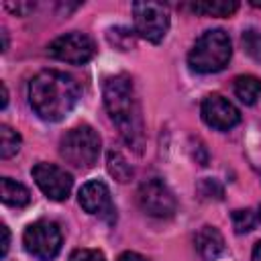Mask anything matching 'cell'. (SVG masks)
<instances>
[{"label":"cell","instance_id":"13","mask_svg":"<svg viewBox=\"0 0 261 261\" xmlns=\"http://www.w3.org/2000/svg\"><path fill=\"white\" fill-rule=\"evenodd\" d=\"M234 94L243 104H247V106L255 104L259 100V96H261V80L255 77V75H239V77H234Z\"/></svg>","mask_w":261,"mask_h":261},{"label":"cell","instance_id":"19","mask_svg":"<svg viewBox=\"0 0 261 261\" xmlns=\"http://www.w3.org/2000/svg\"><path fill=\"white\" fill-rule=\"evenodd\" d=\"M106 39H108V43H110L112 47H116V49H120V51H128V49L135 45V35H133V31H128V29H124V27H114V29H110V31L106 33Z\"/></svg>","mask_w":261,"mask_h":261},{"label":"cell","instance_id":"16","mask_svg":"<svg viewBox=\"0 0 261 261\" xmlns=\"http://www.w3.org/2000/svg\"><path fill=\"white\" fill-rule=\"evenodd\" d=\"M257 224H261V204L257 208H245L232 212V226L237 234L253 230Z\"/></svg>","mask_w":261,"mask_h":261},{"label":"cell","instance_id":"4","mask_svg":"<svg viewBox=\"0 0 261 261\" xmlns=\"http://www.w3.org/2000/svg\"><path fill=\"white\" fill-rule=\"evenodd\" d=\"M100 147V135L92 126L82 124L63 135L59 143V155L77 169H90L98 161Z\"/></svg>","mask_w":261,"mask_h":261},{"label":"cell","instance_id":"23","mask_svg":"<svg viewBox=\"0 0 261 261\" xmlns=\"http://www.w3.org/2000/svg\"><path fill=\"white\" fill-rule=\"evenodd\" d=\"M6 8H8V10H12V12H16L18 16H24L27 12H31V10L35 8V4H10V2H8V4H6Z\"/></svg>","mask_w":261,"mask_h":261},{"label":"cell","instance_id":"3","mask_svg":"<svg viewBox=\"0 0 261 261\" xmlns=\"http://www.w3.org/2000/svg\"><path fill=\"white\" fill-rule=\"evenodd\" d=\"M232 57V45L228 33L222 29H210L194 43L188 63L198 73H216L228 65Z\"/></svg>","mask_w":261,"mask_h":261},{"label":"cell","instance_id":"2","mask_svg":"<svg viewBox=\"0 0 261 261\" xmlns=\"http://www.w3.org/2000/svg\"><path fill=\"white\" fill-rule=\"evenodd\" d=\"M104 106L110 114V120L116 124L120 137L126 141V145L141 153L145 145L143 114L139 96L128 75L118 73L104 82Z\"/></svg>","mask_w":261,"mask_h":261},{"label":"cell","instance_id":"28","mask_svg":"<svg viewBox=\"0 0 261 261\" xmlns=\"http://www.w3.org/2000/svg\"><path fill=\"white\" fill-rule=\"evenodd\" d=\"M251 4L253 6H261V0H251Z\"/></svg>","mask_w":261,"mask_h":261},{"label":"cell","instance_id":"27","mask_svg":"<svg viewBox=\"0 0 261 261\" xmlns=\"http://www.w3.org/2000/svg\"><path fill=\"white\" fill-rule=\"evenodd\" d=\"M8 104V90H6V84H2V108H6Z\"/></svg>","mask_w":261,"mask_h":261},{"label":"cell","instance_id":"8","mask_svg":"<svg viewBox=\"0 0 261 261\" xmlns=\"http://www.w3.org/2000/svg\"><path fill=\"white\" fill-rule=\"evenodd\" d=\"M96 53L94 41L84 35V33H65L61 37H57L51 45H49V55L65 61V63H73V65H82L86 61H90Z\"/></svg>","mask_w":261,"mask_h":261},{"label":"cell","instance_id":"10","mask_svg":"<svg viewBox=\"0 0 261 261\" xmlns=\"http://www.w3.org/2000/svg\"><path fill=\"white\" fill-rule=\"evenodd\" d=\"M202 118L208 126L216 130H228L241 122V112L232 102L222 98L220 94H210L202 100Z\"/></svg>","mask_w":261,"mask_h":261},{"label":"cell","instance_id":"5","mask_svg":"<svg viewBox=\"0 0 261 261\" xmlns=\"http://www.w3.org/2000/svg\"><path fill=\"white\" fill-rule=\"evenodd\" d=\"M61 230L53 220H35L24 228L22 245L39 261H51L61 251Z\"/></svg>","mask_w":261,"mask_h":261},{"label":"cell","instance_id":"1","mask_svg":"<svg viewBox=\"0 0 261 261\" xmlns=\"http://www.w3.org/2000/svg\"><path fill=\"white\" fill-rule=\"evenodd\" d=\"M80 88L75 80L57 69H43L29 82V104L47 122L65 118L77 104Z\"/></svg>","mask_w":261,"mask_h":261},{"label":"cell","instance_id":"11","mask_svg":"<svg viewBox=\"0 0 261 261\" xmlns=\"http://www.w3.org/2000/svg\"><path fill=\"white\" fill-rule=\"evenodd\" d=\"M77 202L80 206L88 212V214H114V206H112V200H110V190L104 181H88L80 188V194H77Z\"/></svg>","mask_w":261,"mask_h":261},{"label":"cell","instance_id":"20","mask_svg":"<svg viewBox=\"0 0 261 261\" xmlns=\"http://www.w3.org/2000/svg\"><path fill=\"white\" fill-rule=\"evenodd\" d=\"M241 43H243V49L247 55H251L255 61H261V33L257 29L243 31Z\"/></svg>","mask_w":261,"mask_h":261},{"label":"cell","instance_id":"17","mask_svg":"<svg viewBox=\"0 0 261 261\" xmlns=\"http://www.w3.org/2000/svg\"><path fill=\"white\" fill-rule=\"evenodd\" d=\"M106 167H108V173L116 179V181H120V184H124V181H128L130 177H133V167H130V163L124 159V155L122 153H118V151H110L108 153V157H106Z\"/></svg>","mask_w":261,"mask_h":261},{"label":"cell","instance_id":"9","mask_svg":"<svg viewBox=\"0 0 261 261\" xmlns=\"http://www.w3.org/2000/svg\"><path fill=\"white\" fill-rule=\"evenodd\" d=\"M31 173H33V179L39 186V190L49 200H55V202L67 200V196L71 192V186H73V179L65 169H61L55 163L41 161L31 169Z\"/></svg>","mask_w":261,"mask_h":261},{"label":"cell","instance_id":"26","mask_svg":"<svg viewBox=\"0 0 261 261\" xmlns=\"http://www.w3.org/2000/svg\"><path fill=\"white\" fill-rule=\"evenodd\" d=\"M251 261H261V239L255 243L253 247V255H251Z\"/></svg>","mask_w":261,"mask_h":261},{"label":"cell","instance_id":"22","mask_svg":"<svg viewBox=\"0 0 261 261\" xmlns=\"http://www.w3.org/2000/svg\"><path fill=\"white\" fill-rule=\"evenodd\" d=\"M200 194H202L204 198H216V200H220V198H222V188H220L214 179H202V184H200Z\"/></svg>","mask_w":261,"mask_h":261},{"label":"cell","instance_id":"25","mask_svg":"<svg viewBox=\"0 0 261 261\" xmlns=\"http://www.w3.org/2000/svg\"><path fill=\"white\" fill-rule=\"evenodd\" d=\"M116 261H145V257H141V255L135 253V251H126V253H122Z\"/></svg>","mask_w":261,"mask_h":261},{"label":"cell","instance_id":"7","mask_svg":"<svg viewBox=\"0 0 261 261\" xmlns=\"http://www.w3.org/2000/svg\"><path fill=\"white\" fill-rule=\"evenodd\" d=\"M137 202L141 210L155 218H169L173 216L177 202L173 192L161 181V179H147L137 190Z\"/></svg>","mask_w":261,"mask_h":261},{"label":"cell","instance_id":"12","mask_svg":"<svg viewBox=\"0 0 261 261\" xmlns=\"http://www.w3.org/2000/svg\"><path fill=\"white\" fill-rule=\"evenodd\" d=\"M194 245L204 261H214L224 251V237L218 228L206 224L194 234Z\"/></svg>","mask_w":261,"mask_h":261},{"label":"cell","instance_id":"24","mask_svg":"<svg viewBox=\"0 0 261 261\" xmlns=\"http://www.w3.org/2000/svg\"><path fill=\"white\" fill-rule=\"evenodd\" d=\"M0 230H2V251H0V257H6L8 247H10V232H8V228L4 224L0 226Z\"/></svg>","mask_w":261,"mask_h":261},{"label":"cell","instance_id":"15","mask_svg":"<svg viewBox=\"0 0 261 261\" xmlns=\"http://www.w3.org/2000/svg\"><path fill=\"white\" fill-rule=\"evenodd\" d=\"M239 8L234 0H200L192 4V10L206 16H230Z\"/></svg>","mask_w":261,"mask_h":261},{"label":"cell","instance_id":"6","mask_svg":"<svg viewBox=\"0 0 261 261\" xmlns=\"http://www.w3.org/2000/svg\"><path fill=\"white\" fill-rule=\"evenodd\" d=\"M135 33L149 43H161L169 29V10L159 2H135Z\"/></svg>","mask_w":261,"mask_h":261},{"label":"cell","instance_id":"21","mask_svg":"<svg viewBox=\"0 0 261 261\" xmlns=\"http://www.w3.org/2000/svg\"><path fill=\"white\" fill-rule=\"evenodd\" d=\"M67 261H106L104 253L98 249H75Z\"/></svg>","mask_w":261,"mask_h":261},{"label":"cell","instance_id":"18","mask_svg":"<svg viewBox=\"0 0 261 261\" xmlns=\"http://www.w3.org/2000/svg\"><path fill=\"white\" fill-rule=\"evenodd\" d=\"M20 149V135L10 128L8 124H2L0 126V157L2 159H8L12 155H16Z\"/></svg>","mask_w":261,"mask_h":261},{"label":"cell","instance_id":"14","mask_svg":"<svg viewBox=\"0 0 261 261\" xmlns=\"http://www.w3.org/2000/svg\"><path fill=\"white\" fill-rule=\"evenodd\" d=\"M2 202L6 206L22 208L31 202V194L22 184H18L10 177H2Z\"/></svg>","mask_w":261,"mask_h":261}]
</instances>
